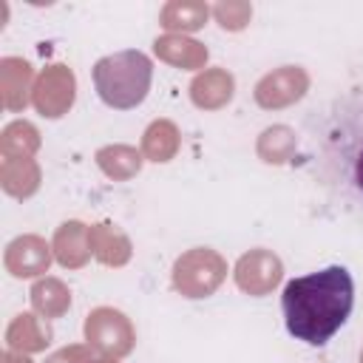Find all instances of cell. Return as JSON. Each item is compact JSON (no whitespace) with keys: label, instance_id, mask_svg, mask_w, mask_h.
<instances>
[{"label":"cell","instance_id":"1","mask_svg":"<svg viewBox=\"0 0 363 363\" xmlns=\"http://www.w3.org/2000/svg\"><path fill=\"white\" fill-rule=\"evenodd\" d=\"M301 153L318 190L363 216V91L315 105L301 122Z\"/></svg>","mask_w":363,"mask_h":363},{"label":"cell","instance_id":"2","mask_svg":"<svg viewBox=\"0 0 363 363\" xmlns=\"http://www.w3.org/2000/svg\"><path fill=\"white\" fill-rule=\"evenodd\" d=\"M354 309V281L340 264L289 278L281 292L286 332L306 346H326Z\"/></svg>","mask_w":363,"mask_h":363},{"label":"cell","instance_id":"3","mask_svg":"<svg viewBox=\"0 0 363 363\" xmlns=\"http://www.w3.org/2000/svg\"><path fill=\"white\" fill-rule=\"evenodd\" d=\"M150 77H153V65H150L147 54L133 51V48L108 54L94 65L96 94L105 105H111L116 111L136 108L147 96Z\"/></svg>","mask_w":363,"mask_h":363}]
</instances>
